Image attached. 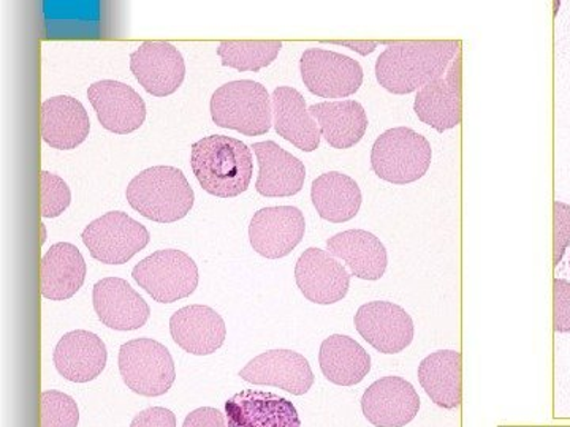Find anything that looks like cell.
I'll return each instance as SVG.
<instances>
[{"instance_id":"1","label":"cell","mask_w":570,"mask_h":427,"mask_svg":"<svg viewBox=\"0 0 570 427\" xmlns=\"http://www.w3.org/2000/svg\"><path fill=\"white\" fill-rule=\"evenodd\" d=\"M460 41H397L379 56L376 78L382 88L406 96L444 77L460 54Z\"/></svg>"},{"instance_id":"2","label":"cell","mask_w":570,"mask_h":427,"mask_svg":"<svg viewBox=\"0 0 570 427\" xmlns=\"http://www.w3.org/2000/svg\"><path fill=\"white\" fill-rule=\"evenodd\" d=\"M190 167L205 192L234 198L245 193L253 181V151L236 138L212 135L194 142Z\"/></svg>"},{"instance_id":"3","label":"cell","mask_w":570,"mask_h":427,"mask_svg":"<svg viewBox=\"0 0 570 427\" xmlns=\"http://www.w3.org/2000/svg\"><path fill=\"white\" fill-rule=\"evenodd\" d=\"M127 201L145 219L174 224L193 209L195 193L186 176L175 167H153L135 176L126 190Z\"/></svg>"},{"instance_id":"4","label":"cell","mask_w":570,"mask_h":427,"mask_svg":"<svg viewBox=\"0 0 570 427\" xmlns=\"http://www.w3.org/2000/svg\"><path fill=\"white\" fill-rule=\"evenodd\" d=\"M212 118L223 129L235 130L246 137H261L273 126L272 97L261 82H227L213 93Z\"/></svg>"},{"instance_id":"5","label":"cell","mask_w":570,"mask_h":427,"mask_svg":"<svg viewBox=\"0 0 570 427\" xmlns=\"http://www.w3.org/2000/svg\"><path fill=\"white\" fill-rule=\"evenodd\" d=\"M431 159L430 141L407 127H396L382 133L371 151L374 173L396 186L422 179L430 170Z\"/></svg>"},{"instance_id":"6","label":"cell","mask_w":570,"mask_h":427,"mask_svg":"<svg viewBox=\"0 0 570 427\" xmlns=\"http://www.w3.org/2000/svg\"><path fill=\"white\" fill-rule=\"evenodd\" d=\"M132 277L154 301L171 305L197 290L198 266L183 250H159L135 265Z\"/></svg>"},{"instance_id":"7","label":"cell","mask_w":570,"mask_h":427,"mask_svg":"<svg viewBox=\"0 0 570 427\" xmlns=\"http://www.w3.org/2000/svg\"><path fill=\"white\" fill-rule=\"evenodd\" d=\"M119 373L127 387L146 397L165 395L176 380L170 351L148 337L124 344L119 350Z\"/></svg>"},{"instance_id":"8","label":"cell","mask_w":570,"mask_h":427,"mask_svg":"<svg viewBox=\"0 0 570 427\" xmlns=\"http://www.w3.org/2000/svg\"><path fill=\"white\" fill-rule=\"evenodd\" d=\"M97 261L124 265L149 245V231L126 212H108L94 220L81 235Z\"/></svg>"},{"instance_id":"9","label":"cell","mask_w":570,"mask_h":427,"mask_svg":"<svg viewBox=\"0 0 570 427\" xmlns=\"http://www.w3.org/2000/svg\"><path fill=\"white\" fill-rule=\"evenodd\" d=\"M299 71L307 91L324 99H346L363 85V69L358 61L321 48L303 52Z\"/></svg>"},{"instance_id":"10","label":"cell","mask_w":570,"mask_h":427,"mask_svg":"<svg viewBox=\"0 0 570 427\" xmlns=\"http://www.w3.org/2000/svg\"><path fill=\"white\" fill-rule=\"evenodd\" d=\"M305 216L295 206H272L254 214L249 225L253 249L269 260L287 257L305 238Z\"/></svg>"},{"instance_id":"11","label":"cell","mask_w":570,"mask_h":427,"mask_svg":"<svg viewBox=\"0 0 570 427\" xmlns=\"http://www.w3.org/2000/svg\"><path fill=\"white\" fill-rule=\"evenodd\" d=\"M354 321L358 335L381 354H400L414 340V321L393 302H367L356 310Z\"/></svg>"},{"instance_id":"12","label":"cell","mask_w":570,"mask_h":427,"mask_svg":"<svg viewBox=\"0 0 570 427\" xmlns=\"http://www.w3.org/2000/svg\"><path fill=\"white\" fill-rule=\"evenodd\" d=\"M295 280L307 301L328 306L343 301L351 288V275L332 254L309 247L295 266Z\"/></svg>"},{"instance_id":"13","label":"cell","mask_w":570,"mask_h":427,"mask_svg":"<svg viewBox=\"0 0 570 427\" xmlns=\"http://www.w3.org/2000/svg\"><path fill=\"white\" fill-rule=\"evenodd\" d=\"M130 70L146 92L171 96L181 88L186 63L178 48L167 41H142L130 54Z\"/></svg>"},{"instance_id":"14","label":"cell","mask_w":570,"mask_h":427,"mask_svg":"<svg viewBox=\"0 0 570 427\" xmlns=\"http://www.w3.org/2000/svg\"><path fill=\"white\" fill-rule=\"evenodd\" d=\"M239 377L247 384L284 389L303 396L313 388L314 373L305 356L292 350H269L255 356Z\"/></svg>"},{"instance_id":"15","label":"cell","mask_w":570,"mask_h":427,"mask_svg":"<svg viewBox=\"0 0 570 427\" xmlns=\"http://www.w3.org/2000/svg\"><path fill=\"white\" fill-rule=\"evenodd\" d=\"M362 410L373 426L403 427L417 417L420 397L404 378L384 377L366 389Z\"/></svg>"},{"instance_id":"16","label":"cell","mask_w":570,"mask_h":427,"mask_svg":"<svg viewBox=\"0 0 570 427\" xmlns=\"http://www.w3.org/2000/svg\"><path fill=\"white\" fill-rule=\"evenodd\" d=\"M88 99L108 132L132 133L145 123V100L129 85L112 80L94 82L89 86Z\"/></svg>"},{"instance_id":"17","label":"cell","mask_w":570,"mask_h":427,"mask_svg":"<svg viewBox=\"0 0 570 427\" xmlns=\"http://www.w3.org/2000/svg\"><path fill=\"white\" fill-rule=\"evenodd\" d=\"M92 301L99 320L116 331L140 329L151 316L148 302L119 277H107L94 285Z\"/></svg>"},{"instance_id":"18","label":"cell","mask_w":570,"mask_h":427,"mask_svg":"<svg viewBox=\"0 0 570 427\" xmlns=\"http://www.w3.org/2000/svg\"><path fill=\"white\" fill-rule=\"evenodd\" d=\"M228 427H302L291 400L268 391L245 389L225 404Z\"/></svg>"},{"instance_id":"19","label":"cell","mask_w":570,"mask_h":427,"mask_svg":"<svg viewBox=\"0 0 570 427\" xmlns=\"http://www.w3.org/2000/svg\"><path fill=\"white\" fill-rule=\"evenodd\" d=\"M420 121L444 133L461 122V52L445 77L420 89L414 102Z\"/></svg>"},{"instance_id":"20","label":"cell","mask_w":570,"mask_h":427,"mask_svg":"<svg viewBox=\"0 0 570 427\" xmlns=\"http://www.w3.org/2000/svg\"><path fill=\"white\" fill-rule=\"evenodd\" d=\"M258 162L255 189L264 197H292L305 186L306 168L302 160L285 151L275 141L255 142L253 146Z\"/></svg>"},{"instance_id":"21","label":"cell","mask_w":570,"mask_h":427,"mask_svg":"<svg viewBox=\"0 0 570 427\" xmlns=\"http://www.w3.org/2000/svg\"><path fill=\"white\" fill-rule=\"evenodd\" d=\"M171 337L187 354L208 356L224 346L227 337L224 318L208 306H187L170 318Z\"/></svg>"},{"instance_id":"22","label":"cell","mask_w":570,"mask_h":427,"mask_svg":"<svg viewBox=\"0 0 570 427\" xmlns=\"http://www.w3.org/2000/svg\"><path fill=\"white\" fill-rule=\"evenodd\" d=\"M52 359L56 369L66 380L88 384L104 373L108 351L99 336L78 329L63 335L56 346Z\"/></svg>"},{"instance_id":"23","label":"cell","mask_w":570,"mask_h":427,"mask_svg":"<svg viewBox=\"0 0 570 427\" xmlns=\"http://www.w3.org/2000/svg\"><path fill=\"white\" fill-rule=\"evenodd\" d=\"M91 132V119L80 100L51 97L41 105V138L52 149L70 151Z\"/></svg>"},{"instance_id":"24","label":"cell","mask_w":570,"mask_h":427,"mask_svg":"<svg viewBox=\"0 0 570 427\" xmlns=\"http://www.w3.org/2000/svg\"><path fill=\"white\" fill-rule=\"evenodd\" d=\"M272 103L277 135L302 151H316L321 146L322 133L306 107L305 97L296 89L283 86L273 92Z\"/></svg>"},{"instance_id":"25","label":"cell","mask_w":570,"mask_h":427,"mask_svg":"<svg viewBox=\"0 0 570 427\" xmlns=\"http://www.w3.org/2000/svg\"><path fill=\"white\" fill-rule=\"evenodd\" d=\"M330 254L340 258L352 275L363 280H379L387 271L389 255L381 239L370 231L347 230L326 241Z\"/></svg>"},{"instance_id":"26","label":"cell","mask_w":570,"mask_h":427,"mask_svg":"<svg viewBox=\"0 0 570 427\" xmlns=\"http://www.w3.org/2000/svg\"><path fill=\"white\" fill-rule=\"evenodd\" d=\"M86 280V261L70 242L51 246L41 260V295L51 301H66L80 291Z\"/></svg>"},{"instance_id":"27","label":"cell","mask_w":570,"mask_h":427,"mask_svg":"<svg viewBox=\"0 0 570 427\" xmlns=\"http://www.w3.org/2000/svg\"><path fill=\"white\" fill-rule=\"evenodd\" d=\"M309 112L318 123L322 138L335 149H348L358 145L370 123L365 108L355 100L313 105Z\"/></svg>"},{"instance_id":"28","label":"cell","mask_w":570,"mask_h":427,"mask_svg":"<svg viewBox=\"0 0 570 427\" xmlns=\"http://www.w3.org/2000/svg\"><path fill=\"white\" fill-rule=\"evenodd\" d=\"M326 380L340 387H354L365 380L371 370V356L352 337L333 335L325 339L318 354Z\"/></svg>"},{"instance_id":"29","label":"cell","mask_w":570,"mask_h":427,"mask_svg":"<svg viewBox=\"0 0 570 427\" xmlns=\"http://www.w3.org/2000/svg\"><path fill=\"white\" fill-rule=\"evenodd\" d=\"M311 200L322 219L344 224L358 214L363 197L358 183L351 176L330 171L314 179Z\"/></svg>"},{"instance_id":"30","label":"cell","mask_w":570,"mask_h":427,"mask_svg":"<svg viewBox=\"0 0 570 427\" xmlns=\"http://www.w3.org/2000/svg\"><path fill=\"white\" fill-rule=\"evenodd\" d=\"M419 381L436 406L456 408L461 404V354L442 350L420 363Z\"/></svg>"},{"instance_id":"31","label":"cell","mask_w":570,"mask_h":427,"mask_svg":"<svg viewBox=\"0 0 570 427\" xmlns=\"http://www.w3.org/2000/svg\"><path fill=\"white\" fill-rule=\"evenodd\" d=\"M283 43L277 40H225L217 48L223 66L238 71H258L272 66Z\"/></svg>"},{"instance_id":"32","label":"cell","mask_w":570,"mask_h":427,"mask_svg":"<svg viewBox=\"0 0 570 427\" xmlns=\"http://www.w3.org/2000/svg\"><path fill=\"white\" fill-rule=\"evenodd\" d=\"M80 410L73 397L59 391L41 395V427H77Z\"/></svg>"},{"instance_id":"33","label":"cell","mask_w":570,"mask_h":427,"mask_svg":"<svg viewBox=\"0 0 570 427\" xmlns=\"http://www.w3.org/2000/svg\"><path fill=\"white\" fill-rule=\"evenodd\" d=\"M40 200L41 217L55 219V217L61 216L70 206V187L59 176L52 175L50 171H41Z\"/></svg>"},{"instance_id":"34","label":"cell","mask_w":570,"mask_h":427,"mask_svg":"<svg viewBox=\"0 0 570 427\" xmlns=\"http://www.w3.org/2000/svg\"><path fill=\"white\" fill-rule=\"evenodd\" d=\"M554 265L561 264L566 249L570 245V206L562 201H554Z\"/></svg>"},{"instance_id":"35","label":"cell","mask_w":570,"mask_h":427,"mask_svg":"<svg viewBox=\"0 0 570 427\" xmlns=\"http://www.w3.org/2000/svg\"><path fill=\"white\" fill-rule=\"evenodd\" d=\"M554 318L553 326L557 332H570V282L564 279H554Z\"/></svg>"},{"instance_id":"36","label":"cell","mask_w":570,"mask_h":427,"mask_svg":"<svg viewBox=\"0 0 570 427\" xmlns=\"http://www.w3.org/2000/svg\"><path fill=\"white\" fill-rule=\"evenodd\" d=\"M130 427H176V417L168 408H146L134 418Z\"/></svg>"},{"instance_id":"37","label":"cell","mask_w":570,"mask_h":427,"mask_svg":"<svg viewBox=\"0 0 570 427\" xmlns=\"http://www.w3.org/2000/svg\"><path fill=\"white\" fill-rule=\"evenodd\" d=\"M183 427H228L227 417L213 407H202L187 415Z\"/></svg>"}]
</instances>
